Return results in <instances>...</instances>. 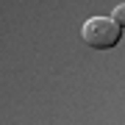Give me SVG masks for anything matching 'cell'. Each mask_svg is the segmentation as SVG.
<instances>
[{"mask_svg":"<svg viewBox=\"0 0 125 125\" xmlns=\"http://www.w3.org/2000/svg\"><path fill=\"white\" fill-rule=\"evenodd\" d=\"M81 39L89 47H94V50H111V47L120 45L122 28L114 20H108V17H92L81 28Z\"/></svg>","mask_w":125,"mask_h":125,"instance_id":"obj_1","label":"cell"},{"mask_svg":"<svg viewBox=\"0 0 125 125\" xmlns=\"http://www.w3.org/2000/svg\"><path fill=\"white\" fill-rule=\"evenodd\" d=\"M111 14H114V17H111L114 22L120 25V28H125V3H120V6H117V9L111 11Z\"/></svg>","mask_w":125,"mask_h":125,"instance_id":"obj_2","label":"cell"}]
</instances>
